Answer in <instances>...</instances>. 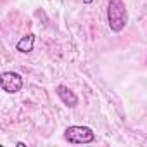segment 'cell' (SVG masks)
<instances>
[{"mask_svg": "<svg viewBox=\"0 0 147 147\" xmlns=\"http://www.w3.org/2000/svg\"><path fill=\"white\" fill-rule=\"evenodd\" d=\"M94 0H83V4H92Z\"/></svg>", "mask_w": 147, "mask_h": 147, "instance_id": "52a82bcc", "label": "cell"}, {"mask_svg": "<svg viewBox=\"0 0 147 147\" xmlns=\"http://www.w3.org/2000/svg\"><path fill=\"white\" fill-rule=\"evenodd\" d=\"M35 47V33H28L24 35L18 43H16V50L21 54H30Z\"/></svg>", "mask_w": 147, "mask_h": 147, "instance_id": "5b68a950", "label": "cell"}, {"mask_svg": "<svg viewBox=\"0 0 147 147\" xmlns=\"http://www.w3.org/2000/svg\"><path fill=\"white\" fill-rule=\"evenodd\" d=\"M16 145H18V147H28V145H26V144H24V142H18V144H16Z\"/></svg>", "mask_w": 147, "mask_h": 147, "instance_id": "8992f818", "label": "cell"}, {"mask_svg": "<svg viewBox=\"0 0 147 147\" xmlns=\"http://www.w3.org/2000/svg\"><path fill=\"white\" fill-rule=\"evenodd\" d=\"M64 140L69 144H92L95 142V133L90 126L73 125L64 130Z\"/></svg>", "mask_w": 147, "mask_h": 147, "instance_id": "7a4b0ae2", "label": "cell"}, {"mask_svg": "<svg viewBox=\"0 0 147 147\" xmlns=\"http://www.w3.org/2000/svg\"><path fill=\"white\" fill-rule=\"evenodd\" d=\"M55 94H57V97L62 100V104L64 106H67V107H76L78 106V95L73 92L69 87H66V85H57L55 87Z\"/></svg>", "mask_w": 147, "mask_h": 147, "instance_id": "277c9868", "label": "cell"}, {"mask_svg": "<svg viewBox=\"0 0 147 147\" xmlns=\"http://www.w3.org/2000/svg\"><path fill=\"white\" fill-rule=\"evenodd\" d=\"M0 87L7 94H18L23 88V76L16 71H4L0 76Z\"/></svg>", "mask_w": 147, "mask_h": 147, "instance_id": "3957f363", "label": "cell"}, {"mask_svg": "<svg viewBox=\"0 0 147 147\" xmlns=\"http://www.w3.org/2000/svg\"><path fill=\"white\" fill-rule=\"evenodd\" d=\"M128 23V11L123 0H109L107 4V24L111 31L119 33Z\"/></svg>", "mask_w": 147, "mask_h": 147, "instance_id": "6da1fadb", "label": "cell"}]
</instances>
